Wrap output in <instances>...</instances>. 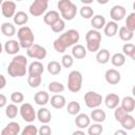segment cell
<instances>
[{
    "label": "cell",
    "instance_id": "56",
    "mask_svg": "<svg viewBox=\"0 0 135 135\" xmlns=\"http://www.w3.org/2000/svg\"><path fill=\"white\" fill-rule=\"evenodd\" d=\"M2 2H3V0H0V5L2 4Z\"/></svg>",
    "mask_w": 135,
    "mask_h": 135
},
{
    "label": "cell",
    "instance_id": "46",
    "mask_svg": "<svg viewBox=\"0 0 135 135\" xmlns=\"http://www.w3.org/2000/svg\"><path fill=\"white\" fill-rule=\"evenodd\" d=\"M127 114H128V113H127L121 107L117 105V107L115 108V111H114V117H115V120H116V121L120 122L121 119H122Z\"/></svg>",
    "mask_w": 135,
    "mask_h": 135
},
{
    "label": "cell",
    "instance_id": "51",
    "mask_svg": "<svg viewBox=\"0 0 135 135\" xmlns=\"http://www.w3.org/2000/svg\"><path fill=\"white\" fill-rule=\"evenodd\" d=\"M118 134H121V135H127V131H122V130H118L115 132V135H118Z\"/></svg>",
    "mask_w": 135,
    "mask_h": 135
},
{
    "label": "cell",
    "instance_id": "30",
    "mask_svg": "<svg viewBox=\"0 0 135 135\" xmlns=\"http://www.w3.org/2000/svg\"><path fill=\"white\" fill-rule=\"evenodd\" d=\"M0 31L6 37H12L16 34V27L11 22H3L1 27H0Z\"/></svg>",
    "mask_w": 135,
    "mask_h": 135
},
{
    "label": "cell",
    "instance_id": "52",
    "mask_svg": "<svg viewBox=\"0 0 135 135\" xmlns=\"http://www.w3.org/2000/svg\"><path fill=\"white\" fill-rule=\"evenodd\" d=\"M80 1H81V2H82L84 5H89V4H91V3H92L94 0H80Z\"/></svg>",
    "mask_w": 135,
    "mask_h": 135
},
{
    "label": "cell",
    "instance_id": "24",
    "mask_svg": "<svg viewBox=\"0 0 135 135\" xmlns=\"http://www.w3.org/2000/svg\"><path fill=\"white\" fill-rule=\"evenodd\" d=\"M120 124H121V127H122L124 130L131 131V130H133V129L135 128V119H134V117L131 115V113H128V114L121 119Z\"/></svg>",
    "mask_w": 135,
    "mask_h": 135
},
{
    "label": "cell",
    "instance_id": "40",
    "mask_svg": "<svg viewBox=\"0 0 135 135\" xmlns=\"http://www.w3.org/2000/svg\"><path fill=\"white\" fill-rule=\"evenodd\" d=\"M42 78L41 75H28L27 77V84L31 88H37L41 84Z\"/></svg>",
    "mask_w": 135,
    "mask_h": 135
},
{
    "label": "cell",
    "instance_id": "2",
    "mask_svg": "<svg viewBox=\"0 0 135 135\" xmlns=\"http://www.w3.org/2000/svg\"><path fill=\"white\" fill-rule=\"evenodd\" d=\"M27 59L23 55H15L7 66V74L11 77H23L26 74Z\"/></svg>",
    "mask_w": 135,
    "mask_h": 135
},
{
    "label": "cell",
    "instance_id": "49",
    "mask_svg": "<svg viewBox=\"0 0 135 135\" xmlns=\"http://www.w3.org/2000/svg\"><path fill=\"white\" fill-rule=\"evenodd\" d=\"M6 102H7L6 96L3 95V94H0V109L1 108H4L6 105Z\"/></svg>",
    "mask_w": 135,
    "mask_h": 135
},
{
    "label": "cell",
    "instance_id": "31",
    "mask_svg": "<svg viewBox=\"0 0 135 135\" xmlns=\"http://www.w3.org/2000/svg\"><path fill=\"white\" fill-rule=\"evenodd\" d=\"M117 32H118L119 38H120L122 41H126V42L130 41V40L134 37V32L131 31V30H129L127 26H121Z\"/></svg>",
    "mask_w": 135,
    "mask_h": 135
},
{
    "label": "cell",
    "instance_id": "18",
    "mask_svg": "<svg viewBox=\"0 0 135 135\" xmlns=\"http://www.w3.org/2000/svg\"><path fill=\"white\" fill-rule=\"evenodd\" d=\"M50 102H51V105L54 109H57V110L64 108L65 104H66L65 97L60 95V94H55L54 96H52L51 99H50Z\"/></svg>",
    "mask_w": 135,
    "mask_h": 135
},
{
    "label": "cell",
    "instance_id": "25",
    "mask_svg": "<svg viewBox=\"0 0 135 135\" xmlns=\"http://www.w3.org/2000/svg\"><path fill=\"white\" fill-rule=\"evenodd\" d=\"M86 49L81 44H74L72 49V56L76 59H83L86 56Z\"/></svg>",
    "mask_w": 135,
    "mask_h": 135
},
{
    "label": "cell",
    "instance_id": "57",
    "mask_svg": "<svg viewBox=\"0 0 135 135\" xmlns=\"http://www.w3.org/2000/svg\"><path fill=\"white\" fill-rule=\"evenodd\" d=\"M44 1H46V2H49V1H50V0H44Z\"/></svg>",
    "mask_w": 135,
    "mask_h": 135
},
{
    "label": "cell",
    "instance_id": "22",
    "mask_svg": "<svg viewBox=\"0 0 135 135\" xmlns=\"http://www.w3.org/2000/svg\"><path fill=\"white\" fill-rule=\"evenodd\" d=\"M34 101L38 105H45L50 101V95L45 91H39L34 95Z\"/></svg>",
    "mask_w": 135,
    "mask_h": 135
},
{
    "label": "cell",
    "instance_id": "58",
    "mask_svg": "<svg viewBox=\"0 0 135 135\" xmlns=\"http://www.w3.org/2000/svg\"><path fill=\"white\" fill-rule=\"evenodd\" d=\"M16 1H21V0H16Z\"/></svg>",
    "mask_w": 135,
    "mask_h": 135
},
{
    "label": "cell",
    "instance_id": "13",
    "mask_svg": "<svg viewBox=\"0 0 135 135\" xmlns=\"http://www.w3.org/2000/svg\"><path fill=\"white\" fill-rule=\"evenodd\" d=\"M104 79L110 84H117L121 79V75L117 70L109 69L104 74Z\"/></svg>",
    "mask_w": 135,
    "mask_h": 135
},
{
    "label": "cell",
    "instance_id": "47",
    "mask_svg": "<svg viewBox=\"0 0 135 135\" xmlns=\"http://www.w3.org/2000/svg\"><path fill=\"white\" fill-rule=\"evenodd\" d=\"M21 134L22 135H37L38 134V129L34 124H28L21 131Z\"/></svg>",
    "mask_w": 135,
    "mask_h": 135
},
{
    "label": "cell",
    "instance_id": "55",
    "mask_svg": "<svg viewBox=\"0 0 135 135\" xmlns=\"http://www.w3.org/2000/svg\"><path fill=\"white\" fill-rule=\"evenodd\" d=\"M2 51H3V46H2V44H1V42H0V54L2 53Z\"/></svg>",
    "mask_w": 135,
    "mask_h": 135
},
{
    "label": "cell",
    "instance_id": "17",
    "mask_svg": "<svg viewBox=\"0 0 135 135\" xmlns=\"http://www.w3.org/2000/svg\"><path fill=\"white\" fill-rule=\"evenodd\" d=\"M119 103H120V98L117 94L110 93L104 98V104L108 109H115L117 105H119Z\"/></svg>",
    "mask_w": 135,
    "mask_h": 135
},
{
    "label": "cell",
    "instance_id": "39",
    "mask_svg": "<svg viewBox=\"0 0 135 135\" xmlns=\"http://www.w3.org/2000/svg\"><path fill=\"white\" fill-rule=\"evenodd\" d=\"M50 26H51V30L54 33H61L64 30V27H65V22H64V20L62 18H59L58 20H56Z\"/></svg>",
    "mask_w": 135,
    "mask_h": 135
},
{
    "label": "cell",
    "instance_id": "21",
    "mask_svg": "<svg viewBox=\"0 0 135 135\" xmlns=\"http://www.w3.org/2000/svg\"><path fill=\"white\" fill-rule=\"evenodd\" d=\"M118 31V24L116 21H109L105 22L104 26H103V33L105 34L107 37H114L117 34Z\"/></svg>",
    "mask_w": 135,
    "mask_h": 135
},
{
    "label": "cell",
    "instance_id": "9",
    "mask_svg": "<svg viewBox=\"0 0 135 135\" xmlns=\"http://www.w3.org/2000/svg\"><path fill=\"white\" fill-rule=\"evenodd\" d=\"M19 113L22 117V119L26 122H33L36 119V112L34 110V107L31 103H22L20 109H19Z\"/></svg>",
    "mask_w": 135,
    "mask_h": 135
},
{
    "label": "cell",
    "instance_id": "53",
    "mask_svg": "<svg viewBox=\"0 0 135 135\" xmlns=\"http://www.w3.org/2000/svg\"><path fill=\"white\" fill-rule=\"evenodd\" d=\"M77 134L84 135V131H74V132H73V135H77Z\"/></svg>",
    "mask_w": 135,
    "mask_h": 135
},
{
    "label": "cell",
    "instance_id": "20",
    "mask_svg": "<svg viewBox=\"0 0 135 135\" xmlns=\"http://www.w3.org/2000/svg\"><path fill=\"white\" fill-rule=\"evenodd\" d=\"M121 108L127 112V113H132L135 109V99L132 96H126L120 100Z\"/></svg>",
    "mask_w": 135,
    "mask_h": 135
},
{
    "label": "cell",
    "instance_id": "54",
    "mask_svg": "<svg viewBox=\"0 0 135 135\" xmlns=\"http://www.w3.org/2000/svg\"><path fill=\"white\" fill-rule=\"evenodd\" d=\"M109 1H110V0H97V2H98L99 4H107Z\"/></svg>",
    "mask_w": 135,
    "mask_h": 135
},
{
    "label": "cell",
    "instance_id": "5",
    "mask_svg": "<svg viewBox=\"0 0 135 135\" xmlns=\"http://www.w3.org/2000/svg\"><path fill=\"white\" fill-rule=\"evenodd\" d=\"M85 42H86V51L91 53H95L100 49L101 42V34L97 30H90L85 34Z\"/></svg>",
    "mask_w": 135,
    "mask_h": 135
},
{
    "label": "cell",
    "instance_id": "36",
    "mask_svg": "<svg viewBox=\"0 0 135 135\" xmlns=\"http://www.w3.org/2000/svg\"><path fill=\"white\" fill-rule=\"evenodd\" d=\"M122 54L135 60V45L133 43H124L122 45Z\"/></svg>",
    "mask_w": 135,
    "mask_h": 135
},
{
    "label": "cell",
    "instance_id": "48",
    "mask_svg": "<svg viewBox=\"0 0 135 135\" xmlns=\"http://www.w3.org/2000/svg\"><path fill=\"white\" fill-rule=\"evenodd\" d=\"M38 133L40 135H50L52 133V130L51 128L47 126V123H43L42 127H40V129L38 130Z\"/></svg>",
    "mask_w": 135,
    "mask_h": 135
},
{
    "label": "cell",
    "instance_id": "11",
    "mask_svg": "<svg viewBox=\"0 0 135 135\" xmlns=\"http://www.w3.org/2000/svg\"><path fill=\"white\" fill-rule=\"evenodd\" d=\"M1 12L5 18H12L16 13V3L12 0H5L1 4Z\"/></svg>",
    "mask_w": 135,
    "mask_h": 135
},
{
    "label": "cell",
    "instance_id": "14",
    "mask_svg": "<svg viewBox=\"0 0 135 135\" xmlns=\"http://www.w3.org/2000/svg\"><path fill=\"white\" fill-rule=\"evenodd\" d=\"M20 132V124L16 121H11L1 131V135H18Z\"/></svg>",
    "mask_w": 135,
    "mask_h": 135
},
{
    "label": "cell",
    "instance_id": "19",
    "mask_svg": "<svg viewBox=\"0 0 135 135\" xmlns=\"http://www.w3.org/2000/svg\"><path fill=\"white\" fill-rule=\"evenodd\" d=\"M36 118L41 123H49L52 119V114L49 109L46 108H40L36 113Z\"/></svg>",
    "mask_w": 135,
    "mask_h": 135
},
{
    "label": "cell",
    "instance_id": "35",
    "mask_svg": "<svg viewBox=\"0 0 135 135\" xmlns=\"http://www.w3.org/2000/svg\"><path fill=\"white\" fill-rule=\"evenodd\" d=\"M103 132V127L100 122H95L88 127V134L89 135H100Z\"/></svg>",
    "mask_w": 135,
    "mask_h": 135
},
{
    "label": "cell",
    "instance_id": "34",
    "mask_svg": "<svg viewBox=\"0 0 135 135\" xmlns=\"http://www.w3.org/2000/svg\"><path fill=\"white\" fill-rule=\"evenodd\" d=\"M62 70V65L61 63H59L58 61H51L47 63V72L52 75H58Z\"/></svg>",
    "mask_w": 135,
    "mask_h": 135
},
{
    "label": "cell",
    "instance_id": "16",
    "mask_svg": "<svg viewBox=\"0 0 135 135\" xmlns=\"http://www.w3.org/2000/svg\"><path fill=\"white\" fill-rule=\"evenodd\" d=\"M4 51H5L6 54H8V55H16V54L20 51L19 41L14 40V39L6 41L5 44H4Z\"/></svg>",
    "mask_w": 135,
    "mask_h": 135
},
{
    "label": "cell",
    "instance_id": "50",
    "mask_svg": "<svg viewBox=\"0 0 135 135\" xmlns=\"http://www.w3.org/2000/svg\"><path fill=\"white\" fill-rule=\"evenodd\" d=\"M5 85H6V79L2 74H0V90L4 89Z\"/></svg>",
    "mask_w": 135,
    "mask_h": 135
},
{
    "label": "cell",
    "instance_id": "43",
    "mask_svg": "<svg viewBox=\"0 0 135 135\" xmlns=\"http://www.w3.org/2000/svg\"><path fill=\"white\" fill-rule=\"evenodd\" d=\"M73 64H74V57H73L72 55L65 54V55L62 56V58H61V65H62L63 68L69 69V68H71Z\"/></svg>",
    "mask_w": 135,
    "mask_h": 135
},
{
    "label": "cell",
    "instance_id": "42",
    "mask_svg": "<svg viewBox=\"0 0 135 135\" xmlns=\"http://www.w3.org/2000/svg\"><path fill=\"white\" fill-rule=\"evenodd\" d=\"M66 110L70 115H77L80 112V104L77 101H70L68 103Z\"/></svg>",
    "mask_w": 135,
    "mask_h": 135
},
{
    "label": "cell",
    "instance_id": "29",
    "mask_svg": "<svg viewBox=\"0 0 135 135\" xmlns=\"http://www.w3.org/2000/svg\"><path fill=\"white\" fill-rule=\"evenodd\" d=\"M107 118V114L103 110L99 109V108H95L92 112H91V119L94 120L95 122H103Z\"/></svg>",
    "mask_w": 135,
    "mask_h": 135
},
{
    "label": "cell",
    "instance_id": "10",
    "mask_svg": "<svg viewBox=\"0 0 135 135\" xmlns=\"http://www.w3.org/2000/svg\"><path fill=\"white\" fill-rule=\"evenodd\" d=\"M47 3L44 0H34V2L30 5L28 12L34 17H39L42 14H44L47 9Z\"/></svg>",
    "mask_w": 135,
    "mask_h": 135
},
{
    "label": "cell",
    "instance_id": "3",
    "mask_svg": "<svg viewBox=\"0 0 135 135\" xmlns=\"http://www.w3.org/2000/svg\"><path fill=\"white\" fill-rule=\"evenodd\" d=\"M57 7L59 8L60 16L63 20L71 21L76 17L77 6L71 0H59L57 3Z\"/></svg>",
    "mask_w": 135,
    "mask_h": 135
},
{
    "label": "cell",
    "instance_id": "38",
    "mask_svg": "<svg viewBox=\"0 0 135 135\" xmlns=\"http://www.w3.org/2000/svg\"><path fill=\"white\" fill-rule=\"evenodd\" d=\"M18 112H19V109L17 108V105L15 103H11V104L6 105V108H5V115L9 119L16 118Z\"/></svg>",
    "mask_w": 135,
    "mask_h": 135
},
{
    "label": "cell",
    "instance_id": "32",
    "mask_svg": "<svg viewBox=\"0 0 135 135\" xmlns=\"http://www.w3.org/2000/svg\"><path fill=\"white\" fill-rule=\"evenodd\" d=\"M59 18H60V16H59V13L58 12H56V11H50V12L45 13V15L43 16V21H44L45 24L51 25L56 20H58Z\"/></svg>",
    "mask_w": 135,
    "mask_h": 135
},
{
    "label": "cell",
    "instance_id": "12",
    "mask_svg": "<svg viewBox=\"0 0 135 135\" xmlns=\"http://www.w3.org/2000/svg\"><path fill=\"white\" fill-rule=\"evenodd\" d=\"M126 8L122 5H114L110 11V17L113 21H120L126 16Z\"/></svg>",
    "mask_w": 135,
    "mask_h": 135
},
{
    "label": "cell",
    "instance_id": "4",
    "mask_svg": "<svg viewBox=\"0 0 135 135\" xmlns=\"http://www.w3.org/2000/svg\"><path fill=\"white\" fill-rule=\"evenodd\" d=\"M17 37H18L20 47H22V49H28L34 43V40H35L33 31L31 30V27H28L26 25H22L18 30Z\"/></svg>",
    "mask_w": 135,
    "mask_h": 135
},
{
    "label": "cell",
    "instance_id": "15",
    "mask_svg": "<svg viewBox=\"0 0 135 135\" xmlns=\"http://www.w3.org/2000/svg\"><path fill=\"white\" fill-rule=\"evenodd\" d=\"M91 123V118L84 114V113H78L76 115V118H75V124L77 128L79 129H85L90 126Z\"/></svg>",
    "mask_w": 135,
    "mask_h": 135
},
{
    "label": "cell",
    "instance_id": "37",
    "mask_svg": "<svg viewBox=\"0 0 135 135\" xmlns=\"http://www.w3.org/2000/svg\"><path fill=\"white\" fill-rule=\"evenodd\" d=\"M49 91L51 93H55V94L62 93L64 91V85L59 81H51L49 83Z\"/></svg>",
    "mask_w": 135,
    "mask_h": 135
},
{
    "label": "cell",
    "instance_id": "1",
    "mask_svg": "<svg viewBox=\"0 0 135 135\" xmlns=\"http://www.w3.org/2000/svg\"><path fill=\"white\" fill-rule=\"evenodd\" d=\"M80 35L78 31L76 30H68L66 32L62 33L57 39H55L53 45L56 52L58 53H64L65 50L74 44H76L79 41Z\"/></svg>",
    "mask_w": 135,
    "mask_h": 135
},
{
    "label": "cell",
    "instance_id": "8",
    "mask_svg": "<svg viewBox=\"0 0 135 135\" xmlns=\"http://www.w3.org/2000/svg\"><path fill=\"white\" fill-rule=\"evenodd\" d=\"M26 55L30 58L41 60V59H44L46 57V49L40 44L33 43L28 49H26Z\"/></svg>",
    "mask_w": 135,
    "mask_h": 135
},
{
    "label": "cell",
    "instance_id": "44",
    "mask_svg": "<svg viewBox=\"0 0 135 135\" xmlns=\"http://www.w3.org/2000/svg\"><path fill=\"white\" fill-rule=\"evenodd\" d=\"M11 100L13 101V103L15 104H19V103H22V101L24 100V95L21 93V92H13L11 94Z\"/></svg>",
    "mask_w": 135,
    "mask_h": 135
},
{
    "label": "cell",
    "instance_id": "26",
    "mask_svg": "<svg viewBox=\"0 0 135 135\" xmlns=\"http://www.w3.org/2000/svg\"><path fill=\"white\" fill-rule=\"evenodd\" d=\"M105 18L102 16V15H94L92 18H91V24L93 26L94 30H101L103 28L104 24H105Z\"/></svg>",
    "mask_w": 135,
    "mask_h": 135
},
{
    "label": "cell",
    "instance_id": "27",
    "mask_svg": "<svg viewBox=\"0 0 135 135\" xmlns=\"http://www.w3.org/2000/svg\"><path fill=\"white\" fill-rule=\"evenodd\" d=\"M110 52L107 50V49H99L97 51V54H96V61L100 64H105L110 61Z\"/></svg>",
    "mask_w": 135,
    "mask_h": 135
},
{
    "label": "cell",
    "instance_id": "23",
    "mask_svg": "<svg viewBox=\"0 0 135 135\" xmlns=\"http://www.w3.org/2000/svg\"><path fill=\"white\" fill-rule=\"evenodd\" d=\"M28 75H42L44 72L43 64L40 61H33L28 65Z\"/></svg>",
    "mask_w": 135,
    "mask_h": 135
},
{
    "label": "cell",
    "instance_id": "45",
    "mask_svg": "<svg viewBox=\"0 0 135 135\" xmlns=\"http://www.w3.org/2000/svg\"><path fill=\"white\" fill-rule=\"evenodd\" d=\"M124 26H127L129 30H131V31H135V13H131L128 17H127V19H126V25Z\"/></svg>",
    "mask_w": 135,
    "mask_h": 135
},
{
    "label": "cell",
    "instance_id": "6",
    "mask_svg": "<svg viewBox=\"0 0 135 135\" xmlns=\"http://www.w3.org/2000/svg\"><path fill=\"white\" fill-rule=\"evenodd\" d=\"M82 74L77 71V70H74L72 71L69 76H68V89L70 92L72 93H77L81 90V86H82Z\"/></svg>",
    "mask_w": 135,
    "mask_h": 135
},
{
    "label": "cell",
    "instance_id": "28",
    "mask_svg": "<svg viewBox=\"0 0 135 135\" xmlns=\"http://www.w3.org/2000/svg\"><path fill=\"white\" fill-rule=\"evenodd\" d=\"M13 20L16 25H24L28 21V16L25 12L19 11L17 13H15V15L13 16Z\"/></svg>",
    "mask_w": 135,
    "mask_h": 135
},
{
    "label": "cell",
    "instance_id": "41",
    "mask_svg": "<svg viewBox=\"0 0 135 135\" xmlns=\"http://www.w3.org/2000/svg\"><path fill=\"white\" fill-rule=\"evenodd\" d=\"M79 13H80V16L83 19H91L94 16V9L89 5H83L80 8Z\"/></svg>",
    "mask_w": 135,
    "mask_h": 135
},
{
    "label": "cell",
    "instance_id": "33",
    "mask_svg": "<svg viewBox=\"0 0 135 135\" xmlns=\"http://www.w3.org/2000/svg\"><path fill=\"white\" fill-rule=\"evenodd\" d=\"M111 62L114 66H122L126 63V55H123L122 53H115L111 58Z\"/></svg>",
    "mask_w": 135,
    "mask_h": 135
},
{
    "label": "cell",
    "instance_id": "7",
    "mask_svg": "<svg viewBox=\"0 0 135 135\" xmlns=\"http://www.w3.org/2000/svg\"><path fill=\"white\" fill-rule=\"evenodd\" d=\"M103 101L102 96L97 93V92H93V91H89L85 93L84 95V103L88 108L90 109H95L98 108Z\"/></svg>",
    "mask_w": 135,
    "mask_h": 135
}]
</instances>
